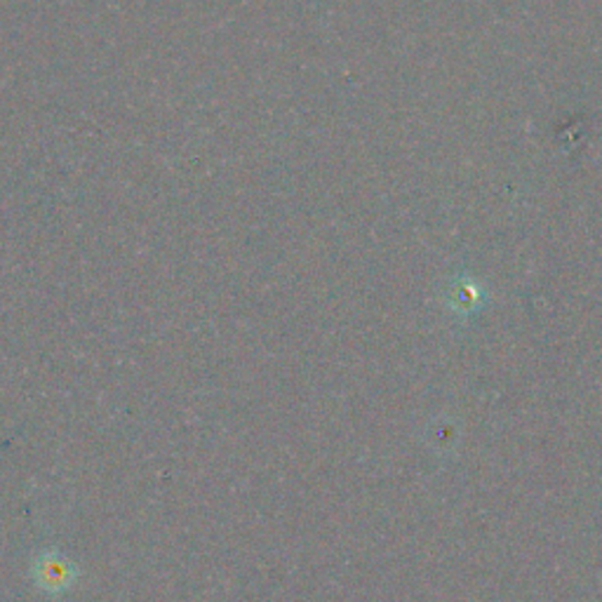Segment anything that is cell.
<instances>
[{"label": "cell", "mask_w": 602, "mask_h": 602, "mask_svg": "<svg viewBox=\"0 0 602 602\" xmlns=\"http://www.w3.org/2000/svg\"><path fill=\"white\" fill-rule=\"evenodd\" d=\"M31 577L45 595L57 598L71 591V586L78 581V567L57 550H43L31 565Z\"/></svg>", "instance_id": "cell-1"}]
</instances>
